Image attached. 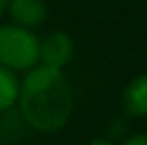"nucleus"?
I'll return each instance as SVG.
<instances>
[{"mask_svg": "<svg viewBox=\"0 0 147 145\" xmlns=\"http://www.w3.org/2000/svg\"><path fill=\"white\" fill-rule=\"evenodd\" d=\"M19 113L30 128L55 132L66 126L73 113L75 94L62 68L36 64L19 83Z\"/></svg>", "mask_w": 147, "mask_h": 145, "instance_id": "1", "label": "nucleus"}, {"mask_svg": "<svg viewBox=\"0 0 147 145\" xmlns=\"http://www.w3.org/2000/svg\"><path fill=\"white\" fill-rule=\"evenodd\" d=\"M0 64L11 71H30L38 64V38L17 24L0 26Z\"/></svg>", "mask_w": 147, "mask_h": 145, "instance_id": "2", "label": "nucleus"}, {"mask_svg": "<svg viewBox=\"0 0 147 145\" xmlns=\"http://www.w3.org/2000/svg\"><path fill=\"white\" fill-rule=\"evenodd\" d=\"M75 43L62 30L49 32L45 38H38V62L43 66L51 68H64L73 60Z\"/></svg>", "mask_w": 147, "mask_h": 145, "instance_id": "3", "label": "nucleus"}, {"mask_svg": "<svg viewBox=\"0 0 147 145\" xmlns=\"http://www.w3.org/2000/svg\"><path fill=\"white\" fill-rule=\"evenodd\" d=\"M7 11L11 15L13 24H17L22 28H28V30L43 26L47 15H49V9H47L45 0H9Z\"/></svg>", "mask_w": 147, "mask_h": 145, "instance_id": "4", "label": "nucleus"}, {"mask_svg": "<svg viewBox=\"0 0 147 145\" xmlns=\"http://www.w3.org/2000/svg\"><path fill=\"white\" fill-rule=\"evenodd\" d=\"M124 109L132 117L147 115V73L134 77L124 90Z\"/></svg>", "mask_w": 147, "mask_h": 145, "instance_id": "5", "label": "nucleus"}, {"mask_svg": "<svg viewBox=\"0 0 147 145\" xmlns=\"http://www.w3.org/2000/svg\"><path fill=\"white\" fill-rule=\"evenodd\" d=\"M19 96V79L15 71L0 64V111H9L13 105H17Z\"/></svg>", "mask_w": 147, "mask_h": 145, "instance_id": "6", "label": "nucleus"}, {"mask_svg": "<svg viewBox=\"0 0 147 145\" xmlns=\"http://www.w3.org/2000/svg\"><path fill=\"white\" fill-rule=\"evenodd\" d=\"M121 145H147V132H139V134H132L128 137Z\"/></svg>", "mask_w": 147, "mask_h": 145, "instance_id": "7", "label": "nucleus"}, {"mask_svg": "<svg viewBox=\"0 0 147 145\" xmlns=\"http://www.w3.org/2000/svg\"><path fill=\"white\" fill-rule=\"evenodd\" d=\"M88 145H115V143L109 141V139H94V141H90Z\"/></svg>", "mask_w": 147, "mask_h": 145, "instance_id": "8", "label": "nucleus"}, {"mask_svg": "<svg viewBox=\"0 0 147 145\" xmlns=\"http://www.w3.org/2000/svg\"><path fill=\"white\" fill-rule=\"evenodd\" d=\"M7 4H9V0H0V17H2L4 11H7Z\"/></svg>", "mask_w": 147, "mask_h": 145, "instance_id": "9", "label": "nucleus"}]
</instances>
